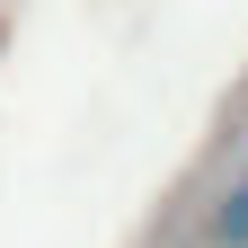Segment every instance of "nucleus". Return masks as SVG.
I'll list each match as a JSON object with an SVG mask.
<instances>
[{
  "instance_id": "f257e3e1",
  "label": "nucleus",
  "mask_w": 248,
  "mask_h": 248,
  "mask_svg": "<svg viewBox=\"0 0 248 248\" xmlns=\"http://www.w3.org/2000/svg\"><path fill=\"white\" fill-rule=\"evenodd\" d=\"M213 248H248V177L222 195V213H213Z\"/></svg>"
}]
</instances>
